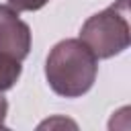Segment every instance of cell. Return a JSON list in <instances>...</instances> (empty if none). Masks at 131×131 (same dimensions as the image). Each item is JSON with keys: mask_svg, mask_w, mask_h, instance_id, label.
Segmentation results:
<instances>
[{"mask_svg": "<svg viewBox=\"0 0 131 131\" xmlns=\"http://www.w3.org/2000/svg\"><path fill=\"white\" fill-rule=\"evenodd\" d=\"M98 59L80 39H63L53 45L45 59V78L49 88L66 98L86 94L96 80Z\"/></svg>", "mask_w": 131, "mask_h": 131, "instance_id": "6da1fadb", "label": "cell"}, {"mask_svg": "<svg viewBox=\"0 0 131 131\" xmlns=\"http://www.w3.org/2000/svg\"><path fill=\"white\" fill-rule=\"evenodd\" d=\"M80 41L96 59H111L131 43L129 0H117L108 8L92 14L80 29Z\"/></svg>", "mask_w": 131, "mask_h": 131, "instance_id": "7a4b0ae2", "label": "cell"}, {"mask_svg": "<svg viewBox=\"0 0 131 131\" xmlns=\"http://www.w3.org/2000/svg\"><path fill=\"white\" fill-rule=\"evenodd\" d=\"M31 51V29L12 6L0 4V53L23 61Z\"/></svg>", "mask_w": 131, "mask_h": 131, "instance_id": "3957f363", "label": "cell"}, {"mask_svg": "<svg viewBox=\"0 0 131 131\" xmlns=\"http://www.w3.org/2000/svg\"><path fill=\"white\" fill-rule=\"evenodd\" d=\"M20 72H23V66L18 59H14L6 53H0V92L10 90L18 82Z\"/></svg>", "mask_w": 131, "mask_h": 131, "instance_id": "277c9868", "label": "cell"}, {"mask_svg": "<svg viewBox=\"0 0 131 131\" xmlns=\"http://www.w3.org/2000/svg\"><path fill=\"white\" fill-rule=\"evenodd\" d=\"M49 0H8V6H12L16 12H33L47 4Z\"/></svg>", "mask_w": 131, "mask_h": 131, "instance_id": "5b68a950", "label": "cell"}, {"mask_svg": "<svg viewBox=\"0 0 131 131\" xmlns=\"http://www.w3.org/2000/svg\"><path fill=\"white\" fill-rule=\"evenodd\" d=\"M6 113H8V100H6V98L2 96V92H0V127H4Z\"/></svg>", "mask_w": 131, "mask_h": 131, "instance_id": "8992f818", "label": "cell"}]
</instances>
